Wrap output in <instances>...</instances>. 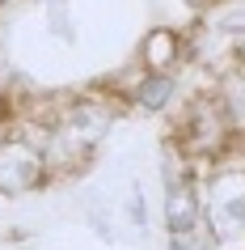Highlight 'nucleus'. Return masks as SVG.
<instances>
[{"instance_id": "1", "label": "nucleus", "mask_w": 245, "mask_h": 250, "mask_svg": "<svg viewBox=\"0 0 245 250\" xmlns=\"http://www.w3.org/2000/svg\"><path fill=\"white\" fill-rule=\"evenodd\" d=\"M207 225L216 242H237L245 233V178H220L211 187V204H207Z\"/></svg>"}, {"instance_id": "2", "label": "nucleus", "mask_w": 245, "mask_h": 250, "mask_svg": "<svg viewBox=\"0 0 245 250\" xmlns=\"http://www.w3.org/2000/svg\"><path fill=\"white\" fill-rule=\"evenodd\" d=\"M42 178V153L34 145H0V191L9 195H21V191H34V183Z\"/></svg>"}, {"instance_id": "3", "label": "nucleus", "mask_w": 245, "mask_h": 250, "mask_svg": "<svg viewBox=\"0 0 245 250\" xmlns=\"http://www.w3.org/2000/svg\"><path fill=\"white\" fill-rule=\"evenodd\" d=\"M199 221H203V204L190 191V183H169V191H165V233L169 237H190V233H199Z\"/></svg>"}, {"instance_id": "4", "label": "nucleus", "mask_w": 245, "mask_h": 250, "mask_svg": "<svg viewBox=\"0 0 245 250\" xmlns=\"http://www.w3.org/2000/svg\"><path fill=\"white\" fill-rule=\"evenodd\" d=\"M106 127H110V123H106V110H97L93 102H76L68 110V123H64V132L72 136L76 145H85V148L97 145L106 136Z\"/></svg>"}, {"instance_id": "5", "label": "nucleus", "mask_w": 245, "mask_h": 250, "mask_svg": "<svg viewBox=\"0 0 245 250\" xmlns=\"http://www.w3.org/2000/svg\"><path fill=\"white\" fill-rule=\"evenodd\" d=\"M135 102H140L144 110H165V106L173 102V81H169L165 72L144 77L140 85H135Z\"/></svg>"}, {"instance_id": "6", "label": "nucleus", "mask_w": 245, "mask_h": 250, "mask_svg": "<svg viewBox=\"0 0 245 250\" xmlns=\"http://www.w3.org/2000/svg\"><path fill=\"white\" fill-rule=\"evenodd\" d=\"M173 47H178V42H173L169 30H152V34H148V47H144V51H148V64L165 68L169 60H173Z\"/></svg>"}, {"instance_id": "7", "label": "nucleus", "mask_w": 245, "mask_h": 250, "mask_svg": "<svg viewBox=\"0 0 245 250\" xmlns=\"http://www.w3.org/2000/svg\"><path fill=\"white\" fill-rule=\"evenodd\" d=\"M224 30H245V9H241V13H228V17H224Z\"/></svg>"}]
</instances>
